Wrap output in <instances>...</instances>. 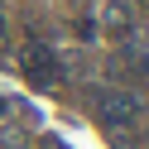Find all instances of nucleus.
<instances>
[{"label": "nucleus", "instance_id": "nucleus-1", "mask_svg": "<svg viewBox=\"0 0 149 149\" xmlns=\"http://www.w3.org/2000/svg\"><path fill=\"white\" fill-rule=\"evenodd\" d=\"M91 116H96L106 130H130V125H135V116H139V106H135L130 91L96 87V96H91Z\"/></svg>", "mask_w": 149, "mask_h": 149}, {"label": "nucleus", "instance_id": "nucleus-3", "mask_svg": "<svg viewBox=\"0 0 149 149\" xmlns=\"http://www.w3.org/2000/svg\"><path fill=\"white\" fill-rule=\"evenodd\" d=\"M0 58H5V24H0Z\"/></svg>", "mask_w": 149, "mask_h": 149}, {"label": "nucleus", "instance_id": "nucleus-2", "mask_svg": "<svg viewBox=\"0 0 149 149\" xmlns=\"http://www.w3.org/2000/svg\"><path fill=\"white\" fill-rule=\"evenodd\" d=\"M24 77H29L34 87H53V82H58V53H53L48 43H29V48H24Z\"/></svg>", "mask_w": 149, "mask_h": 149}]
</instances>
